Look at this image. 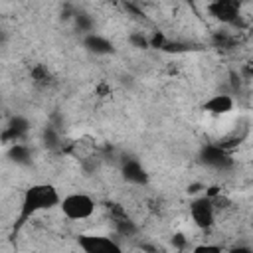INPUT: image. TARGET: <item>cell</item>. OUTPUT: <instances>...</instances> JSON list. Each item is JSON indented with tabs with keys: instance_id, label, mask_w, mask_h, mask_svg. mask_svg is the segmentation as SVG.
Instances as JSON below:
<instances>
[{
	"instance_id": "3957f363",
	"label": "cell",
	"mask_w": 253,
	"mask_h": 253,
	"mask_svg": "<svg viewBox=\"0 0 253 253\" xmlns=\"http://www.w3.org/2000/svg\"><path fill=\"white\" fill-rule=\"evenodd\" d=\"M77 245L83 253H126L117 237L99 235V233H81Z\"/></svg>"
},
{
	"instance_id": "5b68a950",
	"label": "cell",
	"mask_w": 253,
	"mask_h": 253,
	"mask_svg": "<svg viewBox=\"0 0 253 253\" xmlns=\"http://www.w3.org/2000/svg\"><path fill=\"white\" fill-rule=\"evenodd\" d=\"M206 10L211 14V18H215L217 22L227 24V26H233V24L241 18V14H239V4L229 2V0L211 2V4L206 6Z\"/></svg>"
},
{
	"instance_id": "7a4b0ae2",
	"label": "cell",
	"mask_w": 253,
	"mask_h": 253,
	"mask_svg": "<svg viewBox=\"0 0 253 253\" xmlns=\"http://www.w3.org/2000/svg\"><path fill=\"white\" fill-rule=\"evenodd\" d=\"M59 211L69 221H87L97 211V202L85 192H69L61 196Z\"/></svg>"
},
{
	"instance_id": "52a82bcc",
	"label": "cell",
	"mask_w": 253,
	"mask_h": 253,
	"mask_svg": "<svg viewBox=\"0 0 253 253\" xmlns=\"http://www.w3.org/2000/svg\"><path fill=\"white\" fill-rule=\"evenodd\" d=\"M202 160H204L206 166L215 168V170H225V168H229L233 164L229 152L223 150V148H219L217 144H208L202 150Z\"/></svg>"
},
{
	"instance_id": "5bb4252c",
	"label": "cell",
	"mask_w": 253,
	"mask_h": 253,
	"mask_svg": "<svg viewBox=\"0 0 253 253\" xmlns=\"http://www.w3.org/2000/svg\"><path fill=\"white\" fill-rule=\"evenodd\" d=\"M2 40H4V36H2V30H0V42H2Z\"/></svg>"
},
{
	"instance_id": "277c9868",
	"label": "cell",
	"mask_w": 253,
	"mask_h": 253,
	"mask_svg": "<svg viewBox=\"0 0 253 253\" xmlns=\"http://www.w3.org/2000/svg\"><path fill=\"white\" fill-rule=\"evenodd\" d=\"M190 217H192V223L198 229H204V231L206 229H211L215 225V219H217L213 202L210 198H206V196L196 198L190 204Z\"/></svg>"
},
{
	"instance_id": "4fadbf2b",
	"label": "cell",
	"mask_w": 253,
	"mask_h": 253,
	"mask_svg": "<svg viewBox=\"0 0 253 253\" xmlns=\"http://www.w3.org/2000/svg\"><path fill=\"white\" fill-rule=\"evenodd\" d=\"M227 253H253V249L249 243H235L227 249Z\"/></svg>"
},
{
	"instance_id": "8992f818",
	"label": "cell",
	"mask_w": 253,
	"mask_h": 253,
	"mask_svg": "<svg viewBox=\"0 0 253 253\" xmlns=\"http://www.w3.org/2000/svg\"><path fill=\"white\" fill-rule=\"evenodd\" d=\"M233 107H235V99H233V95L229 91H219V93L211 95L202 105V109L206 113L213 115V117H225V115H229L233 111Z\"/></svg>"
},
{
	"instance_id": "7c38bea8",
	"label": "cell",
	"mask_w": 253,
	"mask_h": 253,
	"mask_svg": "<svg viewBox=\"0 0 253 253\" xmlns=\"http://www.w3.org/2000/svg\"><path fill=\"white\" fill-rule=\"evenodd\" d=\"M190 253H223V247L217 243H200V245H194Z\"/></svg>"
},
{
	"instance_id": "ba28073f",
	"label": "cell",
	"mask_w": 253,
	"mask_h": 253,
	"mask_svg": "<svg viewBox=\"0 0 253 253\" xmlns=\"http://www.w3.org/2000/svg\"><path fill=\"white\" fill-rule=\"evenodd\" d=\"M123 170V178L130 184V186H144L148 182V174L144 170V166L140 164V160L134 158H126L121 166Z\"/></svg>"
},
{
	"instance_id": "6da1fadb",
	"label": "cell",
	"mask_w": 253,
	"mask_h": 253,
	"mask_svg": "<svg viewBox=\"0 0 253 253\" xmlns=\"http://www.w3.org/2000/svg\"><path fill=\"white\" fill-rule=\"evenodd\" d=\"M59 202H61V194H59V190L53 184H49V182H36L32 186H28L24 190L20 206H18V217H16L14 233L20 231L36 215L59 208Z\"/></svg>"
},
{
	"instance_id": "30bf717a",
	"label": "cell",
	"mask_w": 253,
	"mask_h": 253,
	"mask_svg": "<svg viewBox=\"0 0 253 253\" xmlns=\"http://www.w3.org/2000/svg\"><path fill=\"white\" fill-rule=\"evenodd\" d=\"M8 158L12 162H16L18 166H28V164H32V150L24 142H14L8 148Z\"/></svg>"
},
{
	"instance_id": "8fae6325",
	"label": "cell",
	"mask_w": 253,
	"mask_h": 253,
	"mask_svg": "<svg viewBox=\"0 0 253 253\" xmlns=\"http://www.w3.org/2000/svg\"><path fill=\"white\" fill-rule=\"evenodd\" d=\"M128 42L132 47H138V49H148V36L142 34V32H132L128 36Z\"/></svg>"
},
{
	"instance_id": "9c48e42d",
	"label": "cell",
	"mask_w": 253,
	"mask_h": 253,
	"mask_svg": "<svg viewBox=\"0 0 253 253\" xmlns=\"http://www.w3.org/2000/svg\"><path fill=\"white\" fill-rule=\"evenodd\" d=\"M83 47L95 55H109L115 51L113 47V42L97 32H91V34H85L83 36Z\"/></svg>"
}]
</instances>
